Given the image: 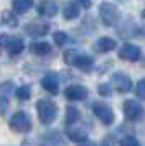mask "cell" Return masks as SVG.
I'll list each match as a JSON object with an SVG mask.
<instances>
[{
	"mask_svg": "<svg viewBox=\"0 0 145 146\" xmlns=\"http://www.w3.org/2000/svg\"><path fill=\"white\" fill-rule=\"evenodd\" d=\"M36 108H38L40 120H41V123H45V125L54 121L56 115H58V107H56V104H53L51 100H46V99L38 100Z\"/></svg>",
	"mask_w": 145,
	"mask_h": 146,
	"instance_id": "cell-1",
	"label": "cell"
},
{
	"mask_svg": "<svg viewBox=\"0 0 145 146\" xmlns=\"http://www.w3.org/2000/svg\"><path fill=\"white\" fill-rule=\"evenodd\" d=\"M124 115L125 118L130 120V121H140L145 117V108L138 104L137 100L129 99L124 102Z\"/></svg>",
	"mask_w": 145,
	"mask_h": 146,
	"instance_id": "cell-2",
	"label": "cell"
},
{
	"mask_svg": "<svg viewBox=\"0 0 145 146\" xmlns=\"http://www.w3.org/2000/svg\"><path fill=\"white\" fill-rule=\"evenodd\" d=\"M10 128L17 133H28L32 130V120L25 112H17L10 118Z\"/></svg>",
	"mask_w": 145,
	"mask_h": 146,
	"instance_id": "cell-3",
	"label": "cell"
},
{
	"mask_svg": "<svg viewBox=\"0 0 145 146\" xmlns=\"http://www.w3.org/2000/svg\"><path fill=\"white\" fill-rule=\"evenodd\" d=\"M99 15H101V20L104 21V25L107 27H114L119 20V10L112 3H102L99 7Z\"/></svg>",
	"mask_w": 145,
	"mask_h": 146,
	"instance_id": "cell-4",
	"label": "cell"
},
{
	"mask_svg": "<svg viewBox=\"0 0 145 146\" xmlns=\"http://www.w3.org/2000/svg\"><path fill=\"white\" fill-rule=\"evenodd\" d=\"M92 112L104 125H112L114 123V112L111 110V107H107L105 104H101V102L92 104Z\"/></svg>",
	"mask_w": 145,
	"mask_h": 146,
	"instance_id": "cell-5",
	"label": "cell"
},
{
	"mask_svg": "<svg viewBox=\"0 0 145 146\" xmlns=\"http://www.w3.org/2000/svg\"><path fill=\"white\" fill-rule=\"evenodd\" d=\"M12 92H13V82L7 80V82L0 84V113L7 112V107H8Z\"/></svg>",
	"mask_w": 145,
	"mask_h": 146,
	"instance_id": "cell-6",
	"label": "cell"
},
{
	"mask_svg": "<svg viewBox=\"0 0 145 146\" xmlns=\"http://www.w3.org/2000/svg\"><path fill=\"white\" fill-rule=\"evenodd\" d=\"M119 58L125 59V61H130V62L138 61V58H140V48L132 44V43H125L124 46L120 48V51H119Z\"/></svg>",
	"mask_w": 145,
	"mask_h": 146,
	"instance_id": "cell-7",
	"label": "cell"
},
{
	"mask_svg": "<svg viewBox=\"0 0 145 146\" xmlns=\"http://www.w3.org/2000/svg\"><path fill=\"white\" fill-rule=\"evenodd\" d=\"M112 84L119 92H129L132 89V79L124 72H115L112 76Z\"/></svg>",
	"mask_w": 145,
	"mask_h": 146,
	"instance_id": "cell-8",
	"label": "cell"
},
{
	"mask_svg": "<svg viewBox=\"0 0 145 146\" xmlns=\"http://www.w3.org/2000/svg\"><path fill=\"white\" fill-rule=\"evenodd\" d=\"M36 10L43 17H54L58 13V3L54 0H40Z\"/></svg>",
	"mask_w": 145,
	"mask_h": 146,
	"instance_id": "cell-9",
	"label": "cell"
},
{
	"mask_svg": "<svg viewBox=\"0 0 145 146\" xmlns=\"http://www.w3.org/2000/svg\"><path fill=\"white\" fill-rule=\"evenodd\" d=\"M64 97L68 100H84L87 97V89L83 86H69L64 89Z\"/></svg>",
	"mask_w": 145,
	"mask_h": 146,
	"instance_id": "cell-10",
	"label": "cell"
},
{
	"mask_svg": "<svg viewBox=\"0 0 145 146\" xmlns=\"http://www.w3.org/2000/svg\"><path fill=\"white\" fill-rule=\"evenodd\" d=\"M48 25L46 23H38V21H33V23H28L25 27L26 33L33 36V38H38V36H43V35L48 33Z\"/></svg>",
	"mask_w": 145,
	"mask_h": 146,
	"instance_id": "cell-11",
	"label": "cell"
},
{
	"mask_svg": "<svg viewBox=\"0 0 145 146\" xmlns=\"http://www.w3.org/2000/svg\"><path fill=\"white\" fill-rule=\"evenodd\" d=\"M41 86H43V89H45L46 92L53 94V95L58 94L59 82H58V79H56L54 74H48V76H45V77L41 79Z\"/></svg>",
	"mask_w": 145,
	"mask_h": 146,
	"instance_id": "cell-12",
	"label": "cell"
},
{
	"mask_svg": "<svg viewBox=\"0 0 145 146\" xmlns=\"http://www.w3.org/2000/svg\"><path fill=\"white\" fill-rule=\"evenodd\" d=\"M41 146H64V141L58 131H50L41 138Z\"/></svg>",
	"mask_w": 145,
	"mask_h": 146,
	"instance_id": "cell-13",
	"label": "cell"
},
{
	"mask_svg": "<svg viewBox=\"0 0 145 146\" xmlns=\"http://www.w3.org/2000/svg\"><path fill=\"white\" fill-rule=\"evenodd\" d=\"M115 48H117V41H114L109 36H102L96 43V49L101 53H109V51H114Z\"/></svg>",
	"mask_w": 145,
	"mask_h": 146,
	"instance_id": "cell-14",
	"label": "cell"
},
{
	"mask_svg": "<svg viewBox=\"0 0 145 146\" xmlns=\"http://www.w3.org/2000/svg\"><path fill=\"white\" fill-rule=\"evenodd\" d=\"M66 135H68V138L74 141V143H84L86 139H87V133L83 130V128H72L71 125L66 128Z\"/></svg>",
	"mask_w": 145,
	"mask_h": 146,
	"instance_id": "cell-15",
	"label": "cell"
},
{
	"mask_svg": "<svg viewBox=\"0 0 145 146\" xmlns=\"http://www.w3.org/2000/svg\"><path fill=\"white\" fill-rule=\"evenodd\" d=\"M63 17L66 20H74L79 17V5L76 2H66L63 7Z\"/></svg>",
	"mask_w": 145,
	"mask_h": 146,
	"instance_id": "cell-16",
	"label": "cell"
},
{
	"mask_svg": "<svg viewBox=\"0 0 145 146\" xmlns=\"http://www.w3.org/2000/svg\"><path fill=\"white\" fill-rule=\"evenodd\" d=\"M30 51L33 54H38V56H46V54L51 53V44L45 43V41H35L30 46Z\"/></svg>",
	"mask_w": 145,
	"mask_h": 146,
	"instance_id": "cell-17",
	"label": "cell"
},
{
	"mask_svg": "<svg viewBox=\"0 0 145 146\" xmlns=\"http://www.w3.org/2000/svg\"><path fill=\"white\" fill-rule=\"evenodd\" d=\"M7 51L10 54H18L23 51V48H25V44H23V41L20 40V38H17V36H12V38H8V41H7Z\"/></svg>",
	"mask_w": 145,
	"mask_h": 146,
	"instance_id": "cell-18",
	"label": "cell"
},
{
	"mask_svg": "<svg viewBox=\"0 0 145 146\" xmlns=\"http://www.w3.org/2000/svg\"><path fill=\"white\" fill-rule=\"evenodd\" d=\"M92 64H94V59H92L91 56L79 53V56H78V59H76V64H74V66L79 67V69H83V71H91Z\"/></svg>",
	"mask_w": 145,
	"mask_h": 146,
	"instance_id": "cell-19",
	"label": "cell"
},
{
	"mask_svg": "<svg viewBox=\"0 0 145 146\" xmlns=\"http://www.w3.org/2000/svg\"><path fill=\"white\" fill-rule=\"evenodd\" d=\"M12 7L17 13H25L33 7V0H12Z\"/></svg>",
	"mask_w": 145,
	"mask_h": 146,
	"instance_id": "cell-20",
	"label": "cell"
},
{
	"mask_svg": "<svg viewBox=\"0 0 145 146\" xmlns=\"http://www.w3.org/2000/svg\"><path fill=\"white\" fill-rule=\"evenodd\" d=\"M79 118H81V113H79V110L76 108V107L69 105L68 108H66V125L68 126L72 125V123H76Z\"/></svg>",
	"mask_w": 145,
	"mask_h": 146,
	"instance_id": "cell-21",
	"label": "cell"
},
{
	"mask_svg": "<svg viewBox=\"0 0 145 146\" xmlns=\"http://www.w3.org/2000/svg\"><path fill=\"white\" fill-rule=\"evenodd\" d=\"M2 21H3L5 25H8V27H17V25H18L17 17L13 13H10V12H3V13H2Z\"/></svg>",
	"mask_w": 145,
	"mask_h": 146,
	"instance_id": "cell-22",
	"label": "cell"
},
{
	"mask_svg": "<svg viewBox=\"0 0 145 146\" xmlns=\"http://www.w3.org/2000/svg\"><path fill=\"white\" fill-rule=\"evenodd\" d=\"M30 95H32V89L28 86H21L18 90H17V97H18L20 100H28Z\"/></svg>",
	"mask_w": 145,
	"mask_h": 146,
	"instance_id": "cell-23",
	"label": "cell"
},
{
	"mask_svg": "<svg viewBox=\"0 0 145 146\" xmlns=\"http://www.w3.org/2000/svg\"><path fill=\"white\" fill-rule=\"evenodd\" d=\"M78 56H79V53L78 51H66L64 53V62L66 64H69V66H74L76 64V59H78Z\"/></svg>",
	"mask_w": 145,
	"mask_h": 146,
	"instance_id": "cell-24",
	"label": "cell"
},
{
	"mask_svg": "<svg viewBox=\"0 0 145 146\" xmlns=\"http://www.w3.org/2000/svg\"><path fill=\"white\" fill-rule=\"evenodd\" d=\"M53 40L56 41V44H58V46H63L66 41H68V35L63 33V31H56V33L53 35Z\"/></svg>",
	"mask_w": 145,
	"mask_h": 146,
	"instance_id": "cell-25",
	"label": "cell"
},
{
	"mask_svg": "<svg viewBox=\"0 0 145 146\" xmlns=\"http://www.w3.org/2000/svg\"><path fill=\"white\" fill-rule=\"evenodd\" d=\"M135 94H137L138 99H144V100H145V79H140V80H138L137 87H135Z\"/></svg>",
	"mask_w": 145,
	"mask_h": 146,
	"instance_id": "cell-26",
	"label": "cell"
},
{
	"mask_svg": "<svg viewBox=\"0 0 145 146\" xmlns=\"http://www.w3.org/2000/svg\"><path fill=\"white\" fill-rule=\"evenodd\" d=\"M120 146H140V143L134 136H127V138H124L120 141Z\"/></svg>",
	"mask_w": 145,
	"mask_h": 146,
	"instance_id": "cell-27",
	"label": "cell"
},
{
	"mask_svg": "<svg viewBox=\"0 0 145 146\" xmlns=\"http://www.w3.org/2000/svg\"><path fill=\"white\" fill-rule=\"evenodd\" d=\"M99 94L104 95V97L111 95V86H107V84H101V86H99Z\"/></svg>",
	"mask_w": 145,
	"mask_h": 146,
	"instance_id": "cell-28",
	"label": "cell"
},
{
	"mask_svg": "<svg viewBox=\"0 0 145 146\" xmlns=\"http://www.w3.org/2000/svg\"><path fill=\"white\" fill-rule=\"evenodd\" d=\"M76 2H79V5H81V7H84V8H89L91 7V0H76Z\"/></svg>",
	"mask_w": 145,
	"mask_h": 146,
	"instance_id": "cell-29",
	"label": "cell"
},
{
	"mask_svg": "<svg viewBox=\"0 0 145 146\" xmlns=\"http://www.w3.org/2000/svg\"><path fill=\"white\" fill-rule=\"evenodd\" d=\"M7 41H8V36L7 35H0V48L7 46Z\"/></svg>",
	"mask_w": 145,
	"mask_h": 146,
	"instance_id": "cell-30",
	"label": "cell"
},
{
	"mask_svg": "<svg viewBox=\"0 0 145 146\" xmlns=\"http://www.w3.org/2000/svg\"><path fill=\"white\" fill-rule=\"evenodd\" d=\"M99 146H107V143H105V141H102V143H101Z\"/></svg>",
	"mask_w": 145,
	"mask_h": 146,
	"instance_id": "cell-31",
	"label": "cell"
},
{
	"mask_svg": "<svg viewBox=\"0 0 145 146\" xmlns=\"http://www.w3.org/2000/svg\"><path fill=\"white\" fill-rule=\"evenodd\" d=\"M142 15H144V17H145V8H144V12H142Z\"/></svg>",
	"mask_w": 145,
	"mask_h": 146,
	"instance_id": "cell-32",
	"label": "cell"
}]
</instances>
